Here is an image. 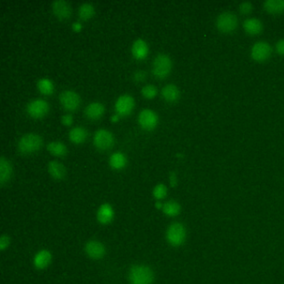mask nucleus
<instances>
[{"mask_svg":"<svg viewBox=\"0 0 284 284\" xmlns=\"http://www.w3.org/2000/svg\"><path fill=\"white\" fill-rule=\"evenodd\" d=\"M43 145L42 137L37 134H24L18 142V149L24 154H29L39 150Z\"/></svg>","mask_w":284,"mask_h":284,"instance_id":"1","label":"nucleus"},{"mask_svg":"<svg viewBox=\"0 0 284 284\" xmlns=\"http://www.w3.org/2000/svg\"><path fill=\"white\" fill-rule=\"evenodd\" d=\"M129 280L132 284H152L153 271L145 265H136L130 269Z\"/></svg>","mask_w":284,"mask_h":284,"instance_id":"2","label":"nucleus"},{"mask_svg":"<svg viewBox=\"0 0 284 284\" xmlns=\"http://www.w3.org/2000/svg\"><path fill=\"white\" fill-rule=\"evenodd\" d=\"M172 65L173 64L169 56L165 53H159L153 59L152 71L157 78H164L169 74Z\"/></svg>","mask_w":284,"mask_h":284,"instance_id":"3","label":"nucleus"},{"mask_svg":"<svg viewBox=\"0 0 284 284\" xmlns=\"http://www.w3.org/2000/svg\"><path fill=\"white\" fill-rule=\"evenodd\" d=\"M237 18L232 12H224L217 17L216 25L222 33H232L237 27Z\"/></svg>","mask_w":284,"mask_h":284,"instance_id":"4","label":"nucleus"},{"mask_svg":"<svg viewBox=\"0 0 284 284\" xmlns=\"http://www.w3.org/2000/svg\"><path fill=\"white\" fill-rule=\"evenodd\" d=\"M167 239L171 245L180 246L186 239V229L181 223H174L167 231Z\"/></svg>","mask_w":284,"mask_h":284,"instance_id":"5","label":"nucleus"},{"mask_svg":"<svg viewBox=\"0 0 284 284\" xmlns=\"http://www.w3.org/2000/svg\"><path fill=\"white\" fill-rule=\"evenodd\" d=\"M94 143L95 147L100 150H107L112 148L115 143V137L111 132L107 129H98L94 135Z\"/></svg>","mask_w":284,"mask_h":284,"instance_id":"6","label":"nucleus"},{"mask_svg":"<svg viewBox=\"0 0 284 284\" xmlns=\"http://www.w3.org/2000/svg\"><path fill=\"white\" fill-rule=\"evenodd\" d=\"M27 113L31 117L34 118H39L45 116L49 110V105L47 101L42 98H36L31 100L26 108Z\"/></svg>","mask_w":284,"mask_h":284,"instance_id":"7","label":"nucleus"},{"mask_svg":"<svg viewBox=\"0 0 284 284\" xmlns=\"http://www.w3.org/2000/svg\"><path fill=\"white\" fill-rule=\"evenodd\" d=\"M59 101L64 109L72 111L78 109L81 103V98L74 91L65 90L59 95Z\"/></svg>","mask_w":284,"mask_h":284,"instance_id":"8","label":"nucleus"},{"mask_svg":"<svg viewBox=\"0 0 284 284\" xmlns=\"http://www.w3.org/2000/svg\"><path fill=\"white\" fill-rule=\"evenodd\" d=\"M272 47L267 43L260 41L254 44L251 49L252 58L257 62H264L270 58Z\"/></svg>","mask_w":284,"mask_h":284,"instance_id":"9","label":"nucleus"},{"mask_svg":"<svg viewBox=\"0 0 284 284\" xmlns=\"http://www.w3.org/2000/svg\"><path fill=\"white\" fill-rule=\"evenodd\" d=\"M138 120L142 128L150 130L156 127L159 122V117L152 109H145L140 112Z\"/></svg>","mask_w":284,"mask_h":284,"instance_id":"10","label":"nucleus"},{"mask_svg":"<svg viewBox=\"0 0 284 284\" xmlns=\"http://www.w3.org/2000/svg\"><path fill=\"white\" fill-rule=\"evenodd\" d=\"M134 98L131 95H123L118 97L115 103V110L117 114L121 116L128 115L134 108Z\"/></svg>","mask_w":284,"mask_h":284,"instance_id":"11","label":"nucleus"},{"mask_svg":"<svg viewBox=\"0 0 284 284\" xmlns=\"http://www.w3.org/2000/svg\"><path fill=\"white\" fill-rule=\"evenodd\" d=\"M52 10L59 20H66L71 16L72 8L70 3L64 0H56L52 3Z\"/></svg>","mask_w":284,"mask_h":284,"instance_id":"12","label":"nucleus"},{"mask_svg":"<svg viewBox=\"0 0 284 284\" xmlns=\"http://www.w3.org/2000/svg\"><path fill=\"white\" fill-rule=\"evenodd\" d=\"M85 251L90 258L99 259L103 258L105 254V248L103 244L98 241H89L85 246Z\"/></svg>","mask_w":284,"mask_h":284,"instance_id":"13","label":"nucleus"},{"mask_svg":"<svg viewBox=\"0 0 284 284\" xmlns=\"http://www.w3.org/2000/svg\"><path fill=\"white\" fill-rule=\"evenodd\" d=\"M13 173L11 163L2 156L0 158V184H5L9 181Z\"/></svg>","mask_w":284,"mask_h":284,"instance_id":"14","label":"nucleus"},{"mask_svg":"<svg viewBox=\"0 0 284 284\" xmlns=\"http://www.w3.org/2000/svg\"><path fill=\"white\" fill-rule=\"evenodd\" d=\"M104 111H105V108L103 106V103L99 102H93L89 103V105L86 107L84 113L89 118L95 120L102 117Z\"/></svg>","mask_w":284,"mask_h":284,"instance_id":"15","label":"nucleus"},{"mask_svg":"<svg viewBox=\"0 0 284 284\" xmlns=\"http://www.w3.org/2000/svg\"><path fill=\"white\" fill-rule=\"evenodd\" d=\"M148 44L142 39H138L134 41L132 46V53L137 59H144L148 55Z\"/></svg>","mask_w":284,"mask_h":284,"instance_id":"16","label":"nucleus"},{"mask_svg":"<svg viewBox=\"0 0 284 284\" xmlns=\"http://www.w3.org/2000/svg\"><path fill=\"white\" fill-rule=\"evenodd\" d=\"M162 96L165 100L170 103H173L178 100L180 98V91L175 84H169L165 85L162 89Z\"/></svg>","mask_w":284,"mask_h":284,"instance_id":"17","label":"nucleus"},{"mask_svg":"<svg viewBox=\"0 0 284 284\" xmlns=\"http://www.w3.org/2000/svg\"><path fill=\"white\" fill-rule=\"evenodd\" d=\"M243 28L250 35H258L262 32L263 29L262 24L259 19L251 18L246 20L243 23Z\"/></svg>","mask_w":284,"mask_h":284,"instance_id":"18","label":"nucleus"},{"mask_svg":"<svg viewBox=\"0 0 284 284\" xmlns=\"http://www.w3.org/2000/svg\"><path fill=\"white\" fill-rule=\"evenodd\" d=\"M114 216H115V212L109 204H104L101 205L100 208L98 209V220L99 223L102 224H109L111 223L112 220L114 219Z\"/></svg>","mask_w":284,"mask_h":284,"instance_id":"19","label":"nucleus"},{"mask_svg":"<svg viewBox=\"0 0 284 284\" xmlns=\"http://www.w3.org/2000/svg\"><path fill=\"white\" fill-rule=\"evenodd\" d=\"M47 170L50 175L55 179H62L66 175V167L60 162L50 161L47 165Z\"/></svg>","mask_w":284,"mask_h":284,"instance_id":"20","label":"nucleus"},{"mask_svg":"<svg viewBox=\"0 0 284 284\" xmlns=\"http://www.w3.org/2000/svg\"><path fill=\"white\" fill-rule=\"evenodd\" d=\"M51 261H52V255L47 250H42L34 257V263L37 268L43 269L47 267Z\"/></svg>","mask_w":284,"mask_h":284,"instance_id":"21","label":"nucleus"},{"mask_svg":"<svg viewBox=\"0 0 284 284\" xmlns=\"http://www.w3.org/2000/svg\"><path fill=\"white\" fill-rule=\"evenodd\" d=\"M70 139L72 142L75 143H81V142H84L86 140L87 136H88V132L84 127L81 126H77L72 128L70 131L69 134Z\"/></svg>","mask_w":284,"mask_h":284,"instance_id":"22","label":"nucleus"},{"mask_svg":"<svg viewBox=\"0 0 284 284\" xmlns=\"http://www.w3.org/2000/svg\"><path fill=\"white\" fill-rule=\"evenodd\" d=\"M263 6L269 14H280L284 12V0H267Z\"/></svg>","mask_w":284,"mask_h":284,"instance_id":"23","label":"nucleus"},{"mask_svg":"<svg viewBox=\"0 0 284 284\" xmlns=\"http://www.w3.org/2000/svg\"><path fill=\"white\" fill-rule=\"evenodd\" d=\"M109 164L113 168L115 169H121L125 167L127 164V159L123 153L116 152L112 154L109 158Z\"/></svg>","mask_w":284,"mask_h":284,"instance_id":"24","label":"nucleus"},{"mask_svg":"<svg viewBox=\"0 0 284 284\" xmlns=\"http://www.w3.org/2000/svg\"><path fill=\"white\" fill-rule=\"evenodd\" d=\"M47 149L52 154L55 156L63 157L68 153V148L66 145L59 141L50 142L47 145Z\"/></svg>","mask_w":284,"mask_h":284,"instance_id":"25","label":"nucleus"},{"mask_svg":"<svg viewBox=\"0 0 284 284\" xmlns=\"http://www.w3.org/2000/svg\"><path fill=\"white\" fill-rule=\"evenodd\" d=\"M163 211L167 216L175 217L181 212V207L176 201H168L163 207Z\"/></svg>","mask_w":284,"mask_h":284,"instance_id":"26","label":"nucleus"},{"mask_svg":"<svg viewBox=\"0 0 284 284\" xmlns=\"http://www.w3.org/2000/svg\"><path fill=\"white\" fill-rule=\"evenodd\" d=\"M95 9L92 3H84L78 8V15L84 20H88L95 15Z\"/></svg>","mask_w":284,"mask_h":284,"instance_id":"27","label":"nucleus"},{"mask_svg":"<svg viewBox=\"0 0 284 284\" xmlns=\"http://www.w3.org/2000/svg\"><path fill=\"white\" fill-rule=\"evenodd\" d=\"M37 87L43 95H50L54 90L53 82L48 78H44L39 79L37 83Z\"/></svg>","mask_w":284,"mask_h":284,"instance_id":"28","label":"nucleus"},{"mask_svg":"<svg viewBox=\"0 0 284 284\" xmlns=\"http://www.w3.org/2000/svg\"><path fill=\"white\" fill-rule=\"evenodd\" d=\"M141 92H142V95H143V97H145V98H153L158 94V89L153 84H147V85L142 87Z\"/></svg>","mask_w":284,"mask_h":284,"instance_id":"29","label":"nucleus"},{"mask_svg":"<svg viewBox=\"0 0 284 284\" xmlns=\"http://www.w3.org/2000/svg\"><path fill=\"white\" fill-rule=\"evenodd\" d=\"M167 187L165 184H158L154 189H153V196L157 199H163L167 195Z\"/></svg>","mask_w":284,"mask_h":284,"instance_id":"30","label":"nucleus"},{"mask_svg":"<svg viewBox=\"0 0 284 284\" xmlns=\"http://www.w3.org/2000/svg\"><path fill=\"white\" fill-rule=\"evenodd\" d=\"M254 6L250 2H243L239 5V11L242 14H250L253 11Z\"/></svg>","mask_w":284,"mask_h":284,"instance_id":"31","label":"nucleus"},{"mask_svg":"<svg viewBox=\"0 0 284 284\" xmlns=\"http://www.w3.org/2000/svg\"><path fill=\"white\" fill-rule=\"evenodd\" d=\"M146 77H147V73L143 70H138L134 73V79L137 82L144 80Z\"/></svg>","mask_w":284,"mask_h":284,"instance_id":"32","label":"nucleus"},{"mask_svg":"<svg viewBox=\"0 0 284 284\" xmlns=\"http://www.w3.org/2000/svg\"><path fill=\"white\" fill-rule=\"evenodd\" d=\"M9 237L7 235H3L0 238V249L4 250L9 245Z\"/></svg>","mask_w":284,"mask_h":284,"instance_id":"33","label":"nucleus"},{"mask_svg":"<svg viewBox=\"0 0 284 284\" xmlns=\"http://www.w3.org/2000/svg\"><path fill=\"white\" fill-rule=\"evenodd\" d=\"M62 123H64V125L70 126L72 123L73 121V117L72 115H64L61 118Z\"/></svg>","mask_w":284,"mask_h":284,"instance_id":"34","label":"nucleus"},{"mask_svg":"<svg viewBox=\"0 0 284 284\" xmlns=\"http://www.w3.org/2000/svg\"><path fill=\"white\" fill-rule=\"evenodd\" d=\"M276 50L280 55L284 56V39H280L276 45Z\"/></svg>","mask_w":284,"mask_h":284,"instance_id":"35","label":"nucleus"},{"mask_svg":"<svg viewBox=\"0 0 284 284\" xmlns=\"http://www.w3.org/2000/svg\"><path fill=\"white\" fill-rule=\"evenodd\" d=\"M169 181L171 186L175 187L178 184V179H177V175L174 172H171L169 175Z\"/></svg>","mask_w":284,"mask_h":284,"instance_id":"36","label":"nucleus"},{"mask_svg":"<svg viewBox=\"0 0 284 284\" xmlns=\"http://www.w3.org/2000/svg\"><path fill=\"white\" fill-rule=\"evenodd\" d=\"M72 29L74 31H80L82 29V24L80 22H74L72 24Z\"/></svg>","mask_w":284,"mask_h":284,"instance_id":"37","label":"nucleus"},{"mask_svg":"<svg viewBox=\"0 0 284 284\" xmlns=\"http://www.w3.org/2000/svg\"><path fill=\"white\" fill-rule=\"evenodd\" d=\"M118 118H119V115H118V114L114 115L111 118L112 121H113V122H116V121L118 120Z\"/></svg>","mask_w":284,"mask_h":284,"instance_id":"38","label":"nucleus"},{"mask_svg":"<svg viewBox=\"0 0 284 284\" xmlns=\"http://www.w3.org/2000/svg\"><path fill=\"white\" fill-rule=\"evenodd\" d=\"M156 207L157 209H160L164 207V205H162L161 203H159V202H158V203H156Z\"/></svg>","mask_w":284,"mask_h":284,"instance_id":"39","label":"nucleus"}]
</instances>
